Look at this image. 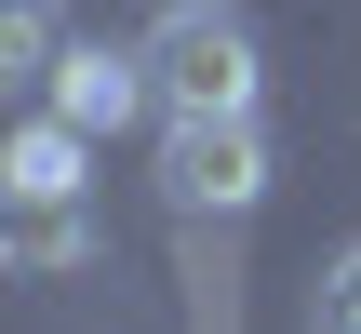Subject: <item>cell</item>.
Masks as SVG:
<instances>
[{
  "label": "cell",
  "instance_id": "obj_3",
  "mask_svg": "<svg viewBox=\"0 0 361 334\" xmlns=\"http://www.w3.org/2000/svg\"><path fill=\"white\" fill-rule=\"evenodd\" d=\"M40 94H54V120H80V134H121V120L147 107V40H67Z\"/></svg>",
  "mask_w": 361,
  "mask_h": 334
},
{
  "label": "cell",
  "instance_id": "obj_1",
  "mask_svg": "<svg viewBox=\"0 0 361 334\" xmlns=\"http://www.w3.org/2000/svg\"><path fill=\"white\" fill-rule=\"evenodd\" d=\"M147 94H161L174 120L255 107V94H268V40H255V13H228V0H174V13L147 27Z\"/></svg>",
  "mask_w": 361,
  "mask_h": 334
},
{
  "label": "cell",
  "instance_id": "obj_4",
  "mask_svg": "<svg viewBox=\"0 0 361 334\" xmlns=\"http://www.w3.org/2000/svg\"><path fill=\"white\" fill-rule=\"evenodd\" d=\"M0 268H94V214H80V187H67V201L0 187Z\"/></svg>",
  "mask_w": 361,
  "mask_h": 334
},
{
  "label": "cell",
  "instance_id": "obj_2",
  "mask_svg": "<svg viewBox=\"0 0 361 334\" xmlns=\"http://www.w3.org/2000/svg\"><path fill=\"white\" fill-rule=\"evenodd\" d=\"M161 201H174V214H255V201H268V134H255V107L174 120V134H161Z\"/></svg>",
  "mask_w": 361,
  "mask_h": 334
},
{
  "label": "cell",
  "instance_id": "obj_7",
  "mask_svg": "<svg viewBox=\"0 0 361 334\" xmlns=\"http://www.w3.org/2000/svg\"><path fill=\"white\" fill-rule=\"evenodd\" d=\"M308 321H322V334H361V241L322 268V308H308Z\"/></svg>",
  "mask_w": 361,
  "mask_h": 334
},
{
  "label": "cell",
  "instance_id": "obj_6",
  "mask_svg": "<svg viewBox=\"0 0 361 334\" xmlns=\"http://www.w3.org/2000/svg\"><path fill=\"white\" fill-rule=\"evenodd\" d=\"M54 54H67V13L54 0H0V94H40Z\"/></svg>",
  "mask_w": 361,
  "mask_h": 334
},
{
  "label": "cell",
  "instance_id": "obj_5",
  "mask_svg": "<svg viewBox=\"0 0 361 334\" xmlns=\"http://www.w3.org/2000/svg\"><path fill=\"white\" fill-rule=\"evenodd\" d=\"M80 161H94V134H80V120H27V134H0V187L67 201V187H80Z\"/></svg>",
  "mask_w": 361,
  "mask_h": 334
}]
</instances>
